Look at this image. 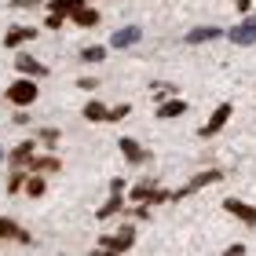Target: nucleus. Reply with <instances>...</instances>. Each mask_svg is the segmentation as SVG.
<instances>
[{"instance_id":"25","label":"nucleus","mask_w":256,"mask_h":256,"mask_svg":"<svg viewBox=\"0 0 256 256\" xmlns=\"http://www.w3.org/2000/svg\"><path fill=\"white\" fill-rule=\"evenodd\" d=\"M128 114H132V106H128V102H121V106H114V110L106 114V121H124Z\"/></svg>"},{"instance_id":"9","label":"nucleus","mask_w":256,"mask_h":256,"mask_svg":"<svg viewBox=\"0 0 256 256\" xmlns=\"http://www.w3.org/2000/svg\"><path fill=\"white\" fill-rule=\"evenodd\" d=\"M66 18L74 22V26H80V30H96V26H99V11H96V8H84V4L74 8Z\"/></svg>"},{"instance_id":"30","label":"nucleus","mask_w":256,"mask_h":256,"mask_svg":"<svg viewBox=\"0 0 256 256\" xmlns=\"http://www.w3.org/2000/svg\"><path fill=\"white\" fill-rule=\"evenodd\" d=\"M0 161H4V150H0Z\"/></svg>"},{"instance_id":"18","label":"nucleus","mask_w":256,"mask_h":256,"mask_svg":"<svg viewBox=\"0 0 256 256\" xmlns=\"http://www.w3.org/2000/svg\"><path fill=\"white\" fill-rule=\"evenodd\" d=\"M30 172H40V176H48V172H59L62 168V161L59 158H30Z\"/></svg>"},{"instance_id":"17","label":"nucleus","mask_w":256,"mask_h":256,"mask_svg":"<svg viewBox=\"0 0 256 256\" xmlns=\"http://www.w3.org/2000/svg\"><path fill=\"white\" fill-rule=\"evenodd\" d=\"M0 238H15V242H22V246H30V242H33L26 230H22L15 220H8V216H0Z\"/></svg>"},{"instance_id":"28","label":"nucleus","mask_w":256,"mask_h":256,"mask_svg":"<svg viewBox=\"0 0 256 256\" xmlns=\"http://www.w3.org/2000/svg\"><path fill=\"white\" fill-rule=\"evenodd\" d=\"M40 0H11V8H37Z\"/></svg>"},{"instance_id":"20","label":"nucleus","mask_w":256,"mask_h":256,"mask_svg":"<svg viewBox=\"0 0 256 256\" xmlns=\"http://www.w3.org/2000/svg\"><path fill=\"white\" fill-rule=\"evenodd\" d=\"M102 59H106V48H102V44H92V48L80 52V62H92V66H96V62H102Z\"/></svg>"},{"instance_id":"15","label":"nucleus","mask_w":256,"mask_h":256,"mask_svg":"<svg viewBox=\"0 0 256 256\" xmlns=\"http://www.w3.org/2000/svg\"><path fill=\"white\" fill-rule=\"evenodd\" d=\"M139 37H143L139 26H124V30H118L110 37V48H132V44H139Z\"/></svg>"},{"instance_id":"29","label":"nucleus","mask_w":256,"mask_h":256,"mask_svg":"<svg viewBox=\"0 0 256 256\" xmlns=\"http://www.w3.org/2000/svg\"><path fill=\"white\" fill-rule=\"evenodd\" d=\"M234 4H238V11H242V15H246V11H252V0H234Z\"/></svg>"},{"instance_id":"27","label":"nucleus","mask_w":256,"mask_h":256,"mask_svg":"<svg viewBox=\"0 0 256 256\" xmlns=\"http://www.w3.org/2000/svg\"><path fill=\"white\" fill-rule=\"evenodd\" d=\"M44 26H48V30H62V15H55V11H52V15H48V22H44Z\"/></svg>"},{"instance_id":"22","label":"nucleus","mask_w":256,"mask_h":256,"mask_svg":"<svg viewBox=\"0 0 256 256\" xmlns=\"http://www.w3.org/2000/svg\"><path fill=\"white\" fill-rule=\"evenodd\" d=\"M26 194L30 198H40L44 194V176H40V172H33V176L26 180Z\"/></svg>"},{"instance_id":"8","label":"nucleus","mask_w":256,"mask_h":256,"mask_svg":"<svg viewBox=\"0 0 256 256\" xmlns=\"http://www.w3.org/2000/svg\"><path fill=\"white\" fill-rule=\"evenodd\" d=\"M230 114H234V106H230V102H220V106L212 110V118H208V121L202 124V132H198V136H202V139H212V136L220 132V128H224V124L230 121Z\"/></svg>"},{"instance_id":"24","label":"nucleus","mask_w":256,"mask_h":256,"mask_svg":"<svg viewBox=\"0 0 256 256\" xmlns=\"http://www.w3.org/2000/svg\"><path fill=\"white\" fill-rule=\"evenodd\" d=\"M37 143L55 146V143H59V128H40V132H37Z\"/></svg>"},{"instance_id":"4","label":"nucleus","mask_w":256,"mask_h":256,"mask_svg":"<svg viewBox=\"0 0 256 256\" xmlns=\"http://www.w3.org/2000/svg\"><path fill=\"white\" fill-rule=\"evenodd\" d=\"M227 40L238 44V48H252V44H256V15H252V11H246V18L227 30Z\"/></svg>"},{"instance_id":"5","label":"nucleus","mask_w":256,"mask_h":256,"mask_svg":"<svg viewBox=\"0 0 256 256\" xmlns=\"http://www.w3.org/2000/svg\"><path fill=\"white\" fill-rule=\"evenodd\" d=\"M136 246V227L128 224V227H121L118 234H106V238H99V249L102 252H128Z\"/></svg>"},{"instance_id":"19","label":"nucleus","mask_w":256,"mask_h":256,"mask_svg":"<svg viewBox=\"0 0 256 256\" xmlns=\"http://www.w3.org/2000/svg\"><path fill=\"white\" fill-rule=\"evenodd\" d=\"M106 114H110V106H102L99 99H92L88 106H84V121H92V124H99V121H106Z\"/></svg>"},{"instance_id":"6","label":"nucleus","mask_w":256,"mask_h":256,"mask_svg":"<svg viewBox=\"0 0 256 256\" xmlns=\"http://www.w3.org/2000/svg\"><path fill=\"white\" fill-rule=\"evenodd\" d=\"M121 208H124V180H110V198H106V205H99L96 220H110V216H118Z\"/></svg>"},{"instance_id":"16","label":"nucleus","mask_w":256,"mask_h":256,"mask_svg":"<svg viewBox=\"0 0 256 256\" xmlns=\"http://www.w3.org/2000/svg\"><path fill=\"white\" fill-rule=\"evenodd\" d=\"M220 37H224V30H220V26H198L183 40H187V44H208V40H220Z\"/></svg>"},{"instance_id":"14","label":"nucleus","mask_w":256,"mask_h":256,"mask_svg":"<svg viewBox=\"0 0 256 256\" xmlns=\"http://www.w3.org/2000/svg\"><path fill=\"white\" fill-rule=\"evenodd\" d=\"M37 37V26H15V30H8L4 33V48H22L26 40Z\"/></svg>"},{"instance_id":"3","label":"nucleus","mask_w":256,"mask_h":256,"mask_svg":"<svg viewBox=\"0 0 256 256\" xmlns=\"http://www.w3.org/2000/svg\"><path fill=\"white\" fill-rule=\"evenodd\" d=\"M128 202H139V205H165L172 202V190H161L158 183H136L128 190Z\"/></svg>"},{"instance_id":"12","label":"nucleus","mask_w":256,"mask_h":256,"mask_svg":"<svg viewBox=\"0 0 256 256\" xmlns=\"http://www.w3.org/2000/svg\"><path fill=\"white\" fill-rule=\"evenodd\" d=\"M183 114H187V102H183L180 96H168V99L158 102V118H161V121H165V118H168V121H172V118H183Z\"/></svg>"},{"instance_id":"11","label":"nucleus","mask_w":256,"mask_h":256,"mask_svg":"<svg viewBox=\"0 0 256 256\" xmlns=\"http://www.w3.org/2000/svg\"><path fill=\"white\" fill-rule=\"evenodd\" d=\"M15 70L22 77H48V66L37 62L33 55H15Z\"/></svg>"},{"instance_id":"13","label":"nucleus","mask_w":256,"mask_h":256,"mask_svg":"<svg viewBox=\"0 0 256 256\" xmlns=\"http://www.w3.org/2000/svg\"><path fill=\"white\" fill-rule=\"evenodd\" d=\"M118 146H121V154H124V161H128V165H143V161H146V150L139 146V143H136L132 136L118 139Z\"/></svg>"},{"instance_id":"10","label":"nucleus","mask_w":256,"mask_h":256,"mask_svg":"<svg viewBox=\"0 0 256 256\" xmlns=\"http://www.w3.org/2000/svg\"><path fill=\"white\" fill-rule=\"evenodd\" d=\"M33 150H37V139H26V143H18V146L8 154V165H11V168H26L30 158H33Z\"/></svg>"},{"instance_id":"7","label":"nucleus","mask_w":256,"mask_h":256,"mask_svg":"<svg viewBox=\"0 0 256 256\" xmlns=\"http://www.w3.org/2000/svg\"><path fill=\"white\" fill-rule=\"evenodd\" d=\"M224 212L234 216L238 224H246V227H256V208L249 202H242V198H224Z\"/></svg>"},{"instance_id":"21","label":"nucleus","mask_w":256,"mask_h":256,"mask_svg":"<svg viewBox=\"0 0 256 256\" xmlns=\"http://www.w3.org/2000/svg\"><path fill=\"white\" fill-rule=\"evenodd\" d=\"M80 4H88V0H52L48 8L55 11V15H62V18H66L70 11H74V8H80Z\"/></svg>"},{"instance_id":"1","label":"nucleus","mask_w":256,"mask_h":256,"mask_svg":"<svg viewBox=\"0 0 256 256\" xmlns=\"http://www.w3.org/2000/svg\"><path fill=\"white\" fill-rule=\"evenodd\" d=\"M220 180H224V168H205V172H198V176H190L180 190H172V202H183V198H190L198 190L212 187V183H220Z\"/></svg>"},{"instance_id":"26","label":"nucleus","mask_w":256,"mask_h":256,"mask_svg":"<svg viewBox=\"0 0 256 256\" xmlns=\"http://www.w3.org/2000/svg\"><path fill=\"white\" fill-rule=\"evenodd\" d=\"M77 88H84V92H96V88H99V80H96V77H80V80H77Z\"/></svg>"},{"instance_id":"23","label":"nucleus","mask_w":256,"mask_h":256,"mask_svg":"<svg viewBox=\"0 0 256 256\" xmlns=\"http://www.w3.org/2000/svg\"><path fill=\"white\" fill-rule=\"evenodd\" d=\"M26 172H30V168H15V172H11V180H8V194H15L18 187H26Z\"/></svg>"},{"instance_id":"2","label":"nucleus","mask_w":256,"mask_h":256,"mask_svg":"<svg viewBox=\"0 0 256 256\" xmlns=\"http://www.w3.org/2000/svg\"><path fill=\"white\" fill-rule=\"evenodd\" d=\"M37 96H40L37 77H18L15 84H8V102H11V106H33Z\"/></svg>"}]
</instances>
